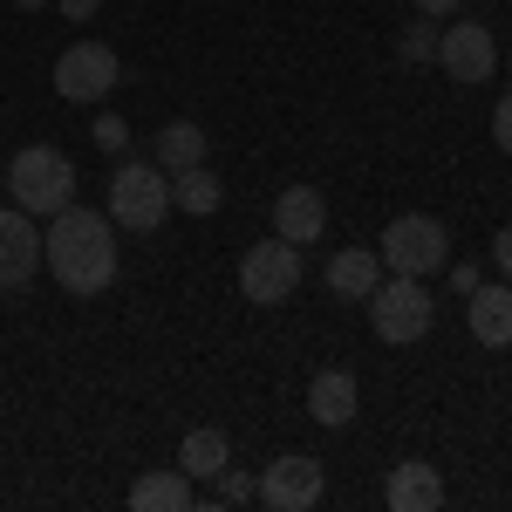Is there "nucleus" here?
I'll use <instances>...</instances> for the list:
<instances>
[{
    "label": "nucleus",
    "instance_id": "nucleus-1",
    "mask_svg": "<svg viewBox=\"0 0 512 512\" xmlns=\"http://www.w3.org/2000/svg\"><path fill=\"white\" fill-rule=\"evenodd\" d=\"M41 260L55 267V280L69 294H103L117 280V239H110V212H89V205H62L41 233Z\"/></svg>",
    "mask_w": 512,
    "mask_h": 512
},
{
    "label": "nucleus",
    "instance_id": "nucleus-12",
    "mask_svg": "<svg viewBox=\"0 0 512 512\" xmlns=\"http://www.w3.org/2000/svg\"><path fill=\"white\" fill-rule=\"evenodd\" d=\"M465 321H472L478 349H512V280L506 287H485L478 280L472 294H465Z\"/></svg>",
    "mask_w": 512,
    "mask_h": 512
},
{
    "label": "nucleus",
    "instance_id": "nucleus-26",
    "mask_svg": "<svg viewBox=\"0 0 512 512\" xmlns=\"http://www.w3.org/2000/svg\"><path fill=\"white\" fill-rule=\"evenodd\" d=\"M55 7H62L69 21H89V14H96V0H55Z\"/></svg>",
    "mask_w": 512,
    "mask_h": 512
},
{
    "label": "nucleus",
    "instance_id": "nucleus-16",
    "mask_svg": "<svg viewBox=\"0 0 512 512\" xmlns=\"http://www.w3.org/2000/svg\"><path fill=\"white\" fill-rule=\"evenodd\" d=\"M130 512H192V478L185 472H144L130 485Z\"/></svg>",
    "mask_w": 512,
    "mask_h": 512
},
{
    "label": "nucleus",
    "instance_id": "nucleus-3",
    "mask_svg": "<svg viewBox=\"0 0 512 512\" xmlns=\"http://www.w3.org/2000/svg\"><path fill=\"white\" fill-rule=\"evenodd\" d=\"M164 212H171V171L164 164H144V158L117 164V178H110V226H123V233H158Z\"/></svg>",
    "mask_w": 512,
    "mask_h": 512
},
{
    "label": "nucleus",
    "instance_id": "nucleus-27",
    "mask_svg": "<svg viewBox=\"0 0 512 512\" xmlns=\"http://www.w3.org/2000/svg\"><path fill=\"white\" fill-rule=\"evenodd\" d=\"M14 7H48V0H14Z\"/></svg>",
    "mask_w": 512,
    "mask_h": 512
},
{
    "label": "nucleus",
    "instance_id": "nucleus-22",
    "mask_svg": "<svg viewBox=\"0 0 512 512\" xmlns=\"http://www.w3.org/2000/svg\"><path fill=\"white\" fill-rule=\"evenodd\" d=\"M219 492H226V506H246V499H260V478H246V472H219Z\"/></svg>",
    "mask_w": 512,
    "mask_h": 512
},
{
    "label": "nucleus",
    "instance_id": "nucleus-10",
    "mask_svg": "<svg viewBox=\"0 0 512 512\" xmlns=\"http://www.w3.org/2000/svg\"><path fill=\"white\" fill-rule=\"evenodd\" d=\"M41 267V233H35V212H21V205H7L0 212V294H14V287H28Z\"/></svg>",
    "mask_w": 512,
    "mask_h": 512
},
{
    "label": "nucleus",
    "instance_id": "nucleus-24",
    "mask_svg": "<svg viewBox=\"0 0 512 512\" xmlns=\"http://www.w3.org/2000/svg\"><path fill=\"white\" fill-rule=\"evenodd\" d=\"M492 260H499V274L512 280V226H506V233H499V239H492Z\"/></svg>",
    "mask_w": 512,
    "mask_h": 512
},
{
    "label": "nucleus",
    "instance_id": "nucleus-8",
    "mask_svg": "<svg viewBox=\"0 0 512 512\" xmlns=\"http://www.w3.org/2000/svg\"><path fill=\"white\" fill-rule=\"evenodd\" d=\"M321 465L308 458V451H280L274 465L260 472V499H267V512H308L321 506Z\"/></svg>",
    "mask_w": 512,
    "mask_h": 512
},
{
    "label": "nucleus",
    "instance_id": "nucleus-13",
    "mask_svg": "<svg viewBox=\"0 0 512 512\" xmlns=\"http://www.w3.org/2000/svg\"><path fill=\"white\" fill-rule=\"evenodd\" d=\"M383 499H390V512H437L444 506V478L424 458H403L390 472V485H383Z\"/></svg>",
    "mask_w": 512,
    "mask_h": 512
},
{
    "label": "nucleus",
    "instance_id": "nucleus-25",
    "mask_svg": "<svg viewBox=\"0 0 512 512\" xmlns=\"http://www.w3.org/2000/svg\"><path fill=\"white\" fill-rule=\"evenodd\" d=\"M465 0H417V14H431V21H444V14H458Z\"/></svg>",
    "mask_w": 512,
    "mask_h": 512
},
{
    "label": "nucleus",
    "instance_id": "nucleus-14",
    "mask_svg": "<svg viewBox=\"0 0 512 512\" xmlns=\"http://www.w3.org/2000/svg\"><path fill=\"white\" fill-rule=\"evenodd\" d=\"M376 280H383V253H369V246H342L328 260V294L335 301H369Z\"/></svg>",
    "mask_w": 512,
    "mask_h": 512
},
{
    "label": "nucleus",
    "instance_id": "nucleus-2",
    "mask_svg": "<svg viewBox=\"0 0 512 512\" xmlns=\"http://www.w3.org/2000/svg\"><path fill=\"white\" fill-rule=\"evenodd\" d=\"M7 192L21 212H41V219H55L62 205H76V164L62 158L55 144H28L21 158L7 164Z\"/></svg>",
    "mask_w": 512,
    "mask_h": 512
},
{
    "label": "nucleus",
    "instance_id": "nucleus-6",
    "mask_svg": "<svg viewBox=\"0 0 512 512\" xmlns=\"http://www.w3.org/2000/svg\"><path fill=\"white\" fill-rule=\"evenodd\" d=\"M294 287H301V246H287V239H260V246H246V260H239V294L253 301V308H280V301H294Z\"/></svg>",
    "mask_w": 512,
    "mask_h": 512
},
{
    "label": "nucleus",
    "instance_id": "nucleus-17",
    "mask_svg": "<svg viewBox=\"0 0 512 512\" xmlns=\"http://www.w3.org/2000/svg\"><path fill=\"white\" fill-rule=\"evenodd\" d=\"M226 465H233L226 431H192L185 444H178V472H185V478H219Z\"/></svg>",
    "mask_w": 512,
    "mask_h": 512
},
{
    "label": "nucleus",
    "instance_id": "nucleus-21",
    "mask_svg": "<svg viewBox=\"0 0 512 512\" xmlns=\"http://www.w3.org/2000/svg\"><path fill=\"white\" fill-rule=\"evenodd\" d=\"M89 137H96V151H123V144H130V123H123V117H96V123H89Z\"/></svg>",
    "mask_w": 512,
    "mask_h": 512
},
{
    "label": "nucleus",
    "instance_id": "nucleus-18",
    "mask_svg": "<svg viewBox=\"0 0 512 512\" xmlns=\"http://www.w3.org/2000/svg\"><path fill=\"white\" fill-rule=\"evenodd\" d=\"M219 198H226V185H219L205 164L171 171V205H178V212H198V219H205V212H219Z\"/></svg>",
    "mask_w": 512,
    "mask_h": 512
},
{
    "label": "nucleus",
    "instance_id": "nucleus-9",
    "mask_svg": "<svg viewBox=\"0 0 512 512\" xmlns=\"http://www.w3.org/2000/svg\"><path fill=\"white\" fill-rule=\"evenodd\" d=\"M437 62H444V76H451V82H492V69H499L492 28H478V21H451V28L437 35Z\"/></svg>",
    "mask_w": 512,
    "mask_h": 512
},
{
    "label": "nucleus",
    "instance_id": "nucleus-28",
    "mask_svg": "<svg viewBox=\"0 0 512 512\" xmlns=\"http://www.w3.org/2000/svg\"><path fill=\"white\" fill-rule=\"evenodd\" d=\"M506 69H512V55H506Z\"/></svg>",
    "mask_w": 512,
    "mask_h": 512
},
{
    "label": "nucleus",
    "instance_id": "nucleus-7",
    "mask_svg": "<svg viewBox=\"0 0 512 512\" xmlns=\"http://www.w3.org/2000/svg\"><path fill=\"white\" fill-rule=\"evenodd\" d=\"M117 82H123V62L110 41H76V48L55 55V96H69V103H103Z\"/></svg>",
    "mask_w": 512,
    "mask_h": 512
},
{
    "label": "nucleus",
    "instance_id": "nucleus-5",
    "mask_svg": "<svg viewBox=\"0 0 512 512\" xmlns=\"http://www.w3.org/2000/svg\"><path fill=\"white\" fill-rule=\"evenodd\" d=\"M383 267L390 274H437V267H451V233L437 226V219H424V212H403V219H390L383 226Z\"/></svg>",
    "mask_w": 512,
    "mask_h": 512
},
{
    "label": "nucleus",
    "instance_id": "nucleus-19",
    "mask_svg": "<svg viewBox=\"0 0 512 512\" xmlns=\"http://www.w3.org/2000/svg\"><path fill=\"white\" fill-rule=\"evenodd\" d=\"M158 164H164V171H185V164H205V130H198L192 117L164 123V130H158Z\"/></svg>",
    "mask_w": 512,
    "mask_h": 512
},
{
    "label": "nucleus",
    "instance_id": "nucleus-15",
    "mask_svg": "<svg viewBox=\"0 0 512 512\" xmlns=\"http://www.w3.org/2000/svg\"><path fill=\"white\" fill-rule=\"evenodd\" d=\"M308 417L328 424V431L355 424V376H349V369H321L315 383H308Z\"/></svg>",
    "mask_w": 512,
    "mask_h": 512
},
{
    "label": "nucleus",
    "instance_id": "nucleus-20",
    "mask_svg": "<svg viewBox=\"0 0 512 512\" xmlns=\"http://www.w3.org/2000/svg\"><path fill=\"white\" fill-rule=\"evenodd\" d=\"M396 48H403V62H424V55H437V35H431V14H424V21H417V28H410V35L396 41Z\"/></svg>",
    "mask_w": 512,
    "mask_h": 512
},
{
    "label": "nucleus",
    "instance_id": "nucleus-23",
    "mask_svg": "<svg viewBox=\"0 0 512 512\" xmlns=\"http://www.w3.org/2000/svg\"><path fill=\"white\" fill-rule=\"evenodd\" d=\"M492 144L512 158V96H499V110H492Z\"/></svg>",
    "mask_w": 512,
    "mask_h": 512
},
{
    "label": "nucleus",
    "instance_id": "nucleus-4",
    "mask_svg": "<svg viewBox=\"0 0 512 512\" xmlns=\"http://www.w3.org/2000/svg\"><path fill=\"white\" fill-rule=\"evenodd\" d=\"M369 321H376V342H390V349L424 342V335H431V294H424V280H417V274L376 280V294H369Z\"/></svg>",
    "mask_w": 512,
    "mask_h": 512
},
{
    "label": "nucleus",
    "instance_id": "nucleus-11",
    "mask_svg": "<svg viewBox=\"0 0 512 512\" xmlns=\"http://www.w3.org/2000/svg\"><path fill=\"white\" fill-rule=\"evenodd\" d=\"M274 233L287 239V246L321 239V233H328V198H321L315 185H287V192L274 198Z\"/></svg>",
    "mask_w": 512,
    "mask_h": 512
}]
</instances>
